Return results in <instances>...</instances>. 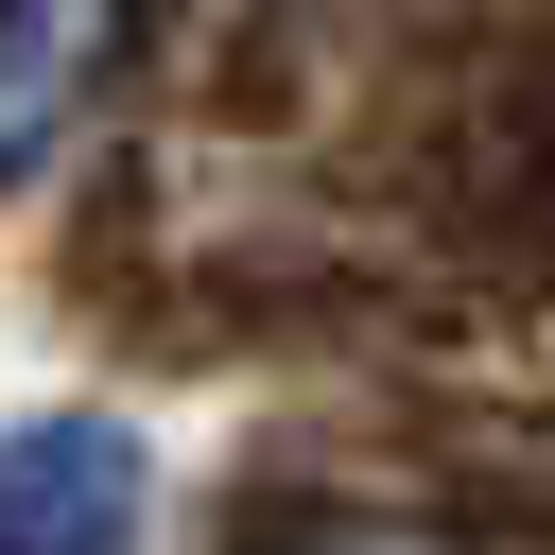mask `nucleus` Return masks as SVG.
I'll return each mask as SVG.
<instances>
[{
    "label": "nucleus",
    "instance_id": "1",
    "mask_svg": "<svg viewBox=\"0 0 555 555\" xmlns=\"http://www.w3.org/2000/svg\"><path fill=\"white\" fill-rule=\"evenodd\" d=\"M121 538H139V434L104 416L0 434V555H121Z\"/></svg>",
    "mask_w": 555,
    "mask_h": 555
},
{
    "label": "nucleus",
    "instance_id": "3",
    "mask_svg": "<svg viewBox=\"0 0 555 555\" xmlns=\"http://www.w3.org/2000/svg\"><path fill=\"white\" fill-rule=\"evenodd\" d=\"M278 555H434V538H382V520H330V538H278Z\"/></svg>",
    "mask_w": 555,
    "mask_h": 555
},
{
    "label": "nucleus",
    "instance_id": "2",
    "mask_svg": "<svg viewBox=\"0 0 555 555\" xmlns=\"http://www.w3.org/2000/svg\"><path fill=\"white\" fill-rule=\"evenodd\" d=\"M121 52V0H0V173H35Z\"/></svg>",
    "mask_w": 555,
    "mask_h": 555
}]
</instances>
